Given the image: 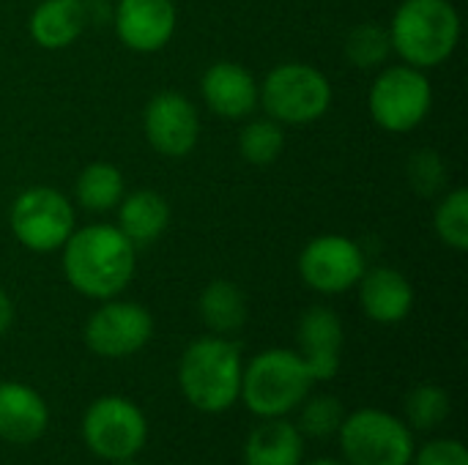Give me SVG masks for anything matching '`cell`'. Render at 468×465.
I'll use <instances>...</instances> for the list:
<instances>
[{"mask_svg":"<svg viewBox=\"0 0 468 465\" xmlns=\"http://www.w3.org/2000/svg\"><path fill=\"white\" fill-rule=\"evenodd\" d=\"M66 282L85 299L107 301L121 296L137 269V247L115 225H85L60 247Z\"/></svg>","mask_w":468,"mask_h":465,"instance_id":"obj_1","label":"cell"},{"mask_svg":"<svg viewBox=\"0 0 468 465\" xmlns=\"http://www.w3.org/2000/svg\"><path fill=\"white\" fill-rule=\"evenodd\" d=\"M244 359L230 337L206 334L189 343L178 362V386L186 403L203 414H225L239 403Z\"/></svg>","mask_w":468,"mask_h":465,"instance_id":"obj_2","label":"cell"},{"mask_svg":"<svg viewBox=\"0 0 468 465\" xmlns=\"http://www.w3.org/2000/svg\"><path fill=\"white\" fill-rule=\"evenodd\" d=\"M392 52L414 69L447 63L461 44V14L452 0H403L389 22Z\"/></svg>","mask_w":468,"mask_h":465,"instance_id":"obj_3","label":"cell"},{"mask_svg":"<svg viewBox=\"0 0 468 465\" xmlns=\"http://www.w3.org/2000/svg\"><path fill=\"white\" fill-rule=\"evenodd\" d=\"M313 384L315 381L296 351L269 348L244 365L239 400L261 419H282L307 400Z\"/></svg>","mask_w":468,"mask_h":465,"instance_id":"obj_4","label":"cell"},{"mask_svg":"<svg viewBox=\"0 0 468 465\" xmlns=\"http://www.w3.org/2000/svg\"><path fill=\"white\" fill-rule=\"evenodd\" d=\"M258 104L282 126L315 123L332 107V82L310 63H280L258 85Z\"/></svg>","mask_w":468,"mask_h":465,"instance_id":"obj_5","label":"cell"},{"mask_svg":"<svg viewBox=\"0 0 468 465\" xmlns=\"http://www.w3.org/2000/svg\"><path fill=\"white\" fill-rule=\"evenodd\" d=\"M340 449L348 465H411V428L381 408H359L348 414L337 430Z\"/></svg>","mask_w":468,"mask_h":465,"instance_id":"obj_6","label":"cell"},{"mask_svg":"<svg viewBox=\"0 0 468 465\" xmlns=\"http://www.w3.org/2000/svg\"><path fill=\"white\" fill-rule=\"evenodd\" d=\"M431 107L433 85L422 69H414L409 63L381 69L367 93L370 118L389 134L414 132L428 118Z\"/></svg>","mask_w":468,"mask_h":465,"instance_id":"obj_7","label":"cell"},{"mask_svg":"<svg viewBox=\"0 0 468 465\" xmlns=\"http://www.w3.org/2000/svg\"><path fill=\"white\" fill-rule=\"evenodd\" d=\"M8 227L27 252H60L77 227L74 203L52 186H30L14 197L8 208Z\"/></svg>","mask_w":468,"mask_h":465,"instance_id":"obj_8","label":"cell"},{"mask_svg":"<svg viewBox=\"0 0 468 465\" xmlns=\"http://www.w3.org/2000/svg\"><path fill=\"white\" fill-rule=\"evenodd\" d=\"M82 441L99 460L107 463L137 458L148 441L145 414L126 397H99L82 417Z\"/></svg>","mask_w":468,"mask_h":465,"instance_id":"obj_9","label":"cell"},{"mask_svg":"<svg viewBox=\"0 0 468 465\" xmlns=\"http://www.w3.org/2000/svg\"><path fill=\"white\" fill-rule=\"evenodd\" d=\"M82 337L90 354L101 359H126L140 354L151 343L154 315L143 304L115 296L101 301L88 315Z\"/></svg>","mask_w":468,"mask_h":465,"instance_id":"obj_10","label":"cell"},{"mask_svg":"<svg viewBox=\"0 0 468 465\" xmlns=\"http://www.w3.org/2000/svg\"><path fill=\"white\" fill-rule=\"evenodd\" d=\"M367 263L362 247L337 233L315 236L304 244L299 255V277L302 282L324 296H340L356 288Z\"/></svg>","mask_w":468,"mask_h":465,"instance_id":"obj_11","label":"cell"},{"mask_svg":"<svg viewBox=\"0 0 468 465\" xmlns=\"http://www.w3.org/2000/svg\"><path fill=\"white\" fill-rule=\"evenodd\" d=\"M143 132L148 145L165 159H184L197 148L200 112L178 90H159L148 99L143 112Z\"/></svg>","mask_w":468,"mask_h":465,"instance_id":"obj_12","label":"cell"},{"mask_svg":"<svg viewBox=\"0 0 468 465\" xmlns=\"http://www.w3.org/2000/svg\"><path fill=\"white\" fill-rule=\"evenodd\" d=\"M178 11L173 0H118L115 36L121 44L140 55L165 49L176 33Z\"/></svg>","mask_w":468,"mask_h":465,"instance_id":"obj_13","label":"cell"},{"mask_svg":"<svg viewBox=\"0 0 468 465\" xmlns=\"http://www.w3.org/2000/svg\"><path fill=\"white\" fill-rule=\"evenodd\" d=\"M343 321L332 307H310L299 321V356L313 381H332L343 359Z\"/></svg>","mask_w":468,"mask_h":465,"instance_id":"obj_14","label":"cell"},{"mask_svg":"<svg viewBox=\"0 0 468 465\" xmlns=\"http://www.w3.org/2000/svg\"><path fill=\"white\" fill-rule=\"evenodd\" d=\"M200 96L206 107L225 121H244L258 107V79L233 60H217L200 77Z\"/></svg>","mask_w":468,"mask_h":465,"instance_id":"obj_15","label":"cell"},{"mask_svg":"<svg viewBox=\"0 0 468 465\" xmlns=\"http://www.w3.org/2000/svg\"><path fill=\"white\" fill-rule=\"evenodd\" d=\"M356 288L365 315L381 326H395L406 321L414 310V288L409 277L392 266L365 269Z\"/></svg>","mask_w":468,"mask_h":465,"instance_id":"obj_16","label":"cell"},{"mask_svg":"<svg viewBox=\"0 0 468 465\" xmlns=\"http://www.w3.org/2000/svg\"><path fill=\"white\" fill-rule=\"evenodd\" d=\"M49 425L44 397L19 381H0V441L33 444Z\"/></svg>","mask_w":468,"mask_h":465,"instance_id":"obj_17","label":"cell"},{"mask_svg":"<svg viewBox=\"0 0 468 465\" xmlns=\"http://www.w3.org/2000/svg\"><path fill=\"white\" fill-rule=\"evenodd\" d=\"M88 25L85 0H41L27 19L30 38L49 52L71 47Z\"/></svg>","mask_w":468,"mask_h":465,"instance_id":"obj_18","label":"cell"},{"mask_svg":"<svg viewBox=\"0 0 468 465\" xmlns=\"http://www.w3.org/2000/svg\"><path fill=\"white\" fill-rule=\"evenodd\" d=\"M115 208H118L115 227L137 249L154 244L170 225V206H167L165 195H159L156 189H134V192L123 195Z\"/></svg>","mask_w":468,"mask_h":465,"instance_id":"obj_19","label":"cell"},{"mask_svg":"<svg viewBox=\"0 0 468 465\" xmlns=\"http://www.w3.org/2000/svg\"><path fill=\"white\" fill-rule=\"evenodd\" d=\"M304 436L293 422L263 419L244 441V465H302Z\"/></svg>","mask_w":468,"mask_h":465,"instance_id":"obj_20","label":"cell"},{"mask_svg":"<svg viewBox=\"0 0 468 465\" xmlns=\"http://www.w3.org/2000/svg\"><path fill=\"white\" fill-rule=\"evenodd\" d=\"M197 315L211 334L230 337L244 329L250 318V304L244 291L230 280H214L200 291Z\"/></svg>","mask_w":468,"mask_h":465,"instance_id":"obj_21","label":"cell"},{"mask_svg":"<svg viewBox=\"0 0 468 465\" xmlns=\"http://www.w3.org/2000/svg\"><path fill=\"white\" fill-rule=\"evenodd\" d=\"M126 195L123 186V173L110 164V162H90L80 170L74 181V200L90 211V214H104L112 211L121 197Z\"/></svg>","mask_w":468,"mask_h":465,"instance_id":"obj_22","label":"cell"},{"mask_svg":"<svg viewBox=\"0 0 468 465\" xmlns=\"http://www.w3.org/2000/svg\"><path fill=\"white\" fill-rule=\"evenodd\" d=\"M285 151V129L274 118H252L241 132H239V153L244 162L255 167H269L274 164Z\"/></svg>","mask_w":468,"mask_h":465,"instance_id":"obj_23","label":"cell"},{"mask_svg":"<svg viewBox=\"0 0 468 465\" xmlns=\"http://www.w3.org/2000/svg\"><path fill=\"white\" fill-rule=\"evenodd\" d=\"M433 230L441 244L455 252L468 249V189L458 186L447 192L433 211Z\"/></svg>","mask_w":468,"mask_h":465,"instance_id":"obj_24","label":"cell"},{"mask_svg":"<svg viewBox=\"0 0 468 465\" xmlns=\"http://www.w3.org/2000/svg\"><path fill=\"white\" fill-rule=\"evenodd\" d=\"M346 58L356 69H378L392 55L389 30L378 22H362L346 36Z\"/></svg>","mask_w":468,"mask_h":465,"instance_id":"obj_25","label":"cell"},{"mask_svg":"<svg viewBox=\"0 0 468 465\" xmlns=\"http://www.w3.org/2000/svg\"><path fill=\"white\" fill-rule=\"evenodd\" d=\"M346 419V411H343V403L332 395H315L299 406V433L307 436V439H332L337 436L340 425Z\"/></svg>","mask_w":468,"mask_h":465,"instance_id":"obj_26","label":"cell"},{"mask_svg":"<svg viewBox=\"0 0 468 465\" xmlns=\"http://www.w3.org/2000/svg\"><path fill=\"white\" fill-rule=\"evenodd\" d=\"M450 417V395L436 384H420L406 395V419L414 430H433Z\"/></svg>","mask_w":468,"mask_h":465,"instance_id":"obj_27","label":"cell"},{"mask_svg":"<svg viewBox=\"0 0 468 465\" xmlns=\"http://www.w3.org/2000/svg\"><path fill=\"white\" fill-rule=\"evenodd\" d=\"M447 178V164L441 162V156L431 148H422L411 156L409 162V181L414 186L417 195L422 197H433L436 192H441Z\"/></svg>","mask_w":468,"mask_h":465,"instance_id":"obj_28","label":"cell"},{"mask_svg":"<svg viewBox=\"0 0 468 465\" xmlns=\"http://www.w3.org/2000/svg\"><path fill=\"white\" fill-rule=\"evenodd\" d=\"M411 465H468V452L455 439H433L414 449Z\"/></svg>","mask_w":468,"mask_h":465,"instance_id":"obj_29","label":"cell"},{"mask_svg":"<svg viewBox=\"0 0 468 465\" xmlns=\"http://www.w3.org/2000/svg\"><path fill=\"white\" fill-rule=\"evenodd\" d=\"M11 323H14V301H11V296L0 288V337L11 329Z\"/></svg>","mask_w":468,"mask_h":465,"instance_id":"obj_30","label":"cell"},{"mask_svg":"<svg viewBox=\"0 0 468 465\" xmlns=\"http://www.w3.org/2000/svg\"><path fill=\"white\" fill-rule=\"evenodd\" d=\"M307 465H348L346 460H332V458H321V460H313Z\"/></svg>","mask_w":468,"mask_h":465,"instance_id":"obj_31","label":"cell"},{"mask_svg":"<svg viewBox=\"0 0 468 465\" xmlns=\"http://www.w3.org/2000/svg\"><path fill=\"white\" fill-rule=\"evenodd\" d=\"M112 465H140V463H137V458H126V460H118V463H112Z\"/></svg>","mask_w":468,"mask_h":465,"instance_id":"obj_32","label":"cell"}]
</instances>
